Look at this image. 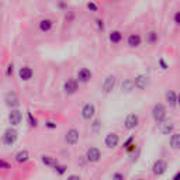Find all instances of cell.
<instances>
[{"mask_svg": "<svg viewBox=\"0 0 180 180\" xmlns=\"http://www.w3.org/2000/svg\"><path fill=\"white\" fill-rule=\"evenodd\" d=\"M4 101H6V104H7L10 108H14V107H18L20 106V98H18V96H17L14 92L6 93Z\"/></svg>", "mask_w": 180, "mask_h": 180, "instance_id": "5", "label": "cell"}, {"mask_svg": "<svg viewBox=\"0 0 180 180\" xmlns=\"http://www.w3.org/2000/svg\"><path fill=\"white\" fill-rule=\"evenodd\" d=\"M115 83H117V79H115L114 75H108L106 79L103 80V92L104 93H111L115 87Z\"/></svg>", "mask_w": 180, "mask_h": 180, "instance_id": "4", "label": "cell"}, {"mask_svg": "<svg viewBox=\"0 0 180 180\" xmlns=\"http://www.w3.org/2000/svg\"><path fill=\"white\" fill-rule=\"evenodd\" d=\"M69 179H72V180H80V176H78V174H72V176H69Z\"/></svg>", "mask_w": 180, "mask_h": 180, "instance_id": "37", "label": "cell"}, {"mask_svg": "<svg viewBox=\"0 0 180 180\" xmlns=\"http://www.w3.org/2000/svg\"><path fill=\"white\" fill-rule=\"evenodd\" d=\"M112 177H114V179H120V180H122V179H124V176H122V174H120V173L112 174Z\"/></svg>", "mask_w": 180, "mask_h": 180, "instance_id": "36", "label": "cell"}, {"mask_svg": "<svg viewBox=\"0 0 180 180\" xmlns=\"http://www.w3.org/2000/svg\"><path fill=\"white\" fill-rule=\"evenodd\" d=\"M79 137H80V134H79L78 129L70 128L65 135V141H66L68 145H75V143L79 142Z\"/></svg>", "mask_w": 180, "mask_h": 180, "instance_id": "6", "label": "cell"}, {"mask_svg": "<svg viewBox=\"0 0 180 180\" xmlns=\"http://www.w3.org/2000/svg\"><path fill=\"white\" fill-rule=\"evenodd\" d=\"M134 82H135V87H137V89L143 90V89H146V86H148L149 78L146 75H138L137 78L134 79Z\"/></svg>", "mask_w": 180, "mask_h": 180, "instance_id": "14", "label": "cell"}, {"mask_svg": "<svg viewBox=\"0 0 180 180\" xmlns=\"http://www.w3.org/2000/svg\"><path fill=\"white\" fill-rule=\"evenodd\" d=\"M121 39H122V34H121L120 31H112V32L110 34V41H111L112 44H118Z\"/></svg>", "mask_w": 180, "mask_h": 180, "instance_id": "24", "label": "cell"}, {"mask_svg": "<svg viewBox=\"0 0 180 180\" xmlns=\"http://www.w3.org/2000/svg\"><path fill=\"white\" fill-rule=\"evenodd\" d=\"M177 100H179V104H180V96H179V97H177Z\"/></svg>", "mask_w": 180, "mask_h": 180, "instance_id": "39", "label": "cell"}, {"mask_svg": "<svg viewBox=\"0 0 180 180\" xmlns=\"http://www.w3.org/2000/svg\"><path fill=\"white\" fill-rule=\"evenodd\" d=\"M52 25H53L52 20L45 18V20H42V21L39 22V30L44 31V32H47V31H49L51 28H52Z\"/></svg>", "mask_w": 180, "mask_h": 180, "instance_id": "22", "label": "cell"}, {"mask_svg": "<svg viewBox=\"0 0 180 180\" xmlns=\"http://www.w3.org/2000/svg\"><path fill=\"white\" fill-rule=\"evenodd\" d=\"M32 75H34L32 69L28 68V66H22L21 69H20V72H18V76H20L21 80H30V79L32 78Z\"/></svg>", "mask_w": 180, "mask_h": 180, "instance_id": "17", "label": "cell"}, {"mask_svg": "<svg viewBox=\"0 0 180 180\" xmlns=\"http://www.w3.org/2000/svg\"><path fill=\"white\" fill-rule=\"evenodd\" d=\"M55 172H56V173H58V174H63L65 172H66V166H63V165H59V163H58V165L55 166Z\"/></svg>", "mask_w": 180, "mask_h": 180, "instance_id": "26", "label": "cell"}, {"mask_svg": "<svg viewBox=\"0 0 180 180\" xmlns=\"http://www.w3.org/2000/svg\"><path fill=\"white\" fill-rule=\"evenodd\" d=\"M152 117H153V120L156 121V122H160V121H163L166 118V108L163 104H155L153 108H152Z\"/></svg>", "mask_w": 180, "mask_h": 180, "instance_id": "2", "label": "cell"}, {"mask_svg": "<svg viewBox=\"0 0 180 180\" xmlns=\"http://www.w3.org/2000/svg\"><path fill=\"white\" fill-rule=\"evenodd\" d=\"M138 122H139V118L137 114H128L124 121V125L127 129H135L138 127Z\"/></svg>", "mask_w": 180, "mask_h": 180, "instance_id": "8", "label": "cell"}, {"mask_svg": "<svg viewBox=\"0 0 180 180\" xmlns=\"http://www.w3.org/2000/svg\"><path fill=\"white\" fill-rule=\"evenodd\" d=\"M8 121H10L11 125H18L22 121V114L20 110H11L10 114H8Z\"/></svg>", "mask_w": 180, "mask_h": 180, "instance_id": "13", "label": "cell"}, {"mask_svg": "<svg viewBox=\"0 0 180 180\" xmlns=\"http://www.w3.org/2000/svg\"><path fill=\"white\" fill-rule=\"evenodd\" d=\"M94 112H96V107L93 106V104L87 103L83 106V108H82V117L84 118V120H92L93 117H94Z\"/></svg>", "mask_w": 180, "mask_h": 180, "instance_id": "9", "label": "cell"}, {"mask_svg": "<svg viewBox=\"0 0 180 180\" xmlns=\"http://www.w3.org/2000/svg\"><path fill=\"white\" fill-rule=\"evenodd\" d=\"M134 89H135V82L132 80V79H125V80L122 82V84H121L122 93H131Z\"/></svg>", "mask_w": 180, "mask_h": 180, "instance_id": "19", "label": "cell"}, {"mask_svg": "<svg viewBox=\"0 0 180 180\" xmlns=\"http://www.w3.org/2000/svg\"><path fill=\"white\" fill-rule=\"evenodd\" d=\"M159 63H160V66H162V69L163 70H166V69H168V65H166V62L165 61H163V59H159Z\"/></svg>", "mask_w": 180, "mask_h": 180, "instance_id": "34", "label": "cell"}, {"mask_svg": "<svg viewBox=\"0 0 180 180\" xmlns=\"http://www.w3.org/2000/svg\"><path fill=\"white\" fill-rule=\"evenodd\" d=\"M27 115H28V122H30V125H31V127H37V120L32 117V114L28 111Z\"/></svg>", "mask_w": 180, "mask_h": 180, "instance_id": "27", "label": "cell"}, {"mask_svg": "<svg viewBox=\"0 0 180 180\" xmlns=\"http://www.w3.org/2000/svg\"><path fill=\"white\" fill-rule=\"evenodd\" d=\"M28 159H30V153H28L27 151H20L16 155V160L18 163H25Z\"/></svg>", "mask_w": 180, "mask_h": 180, "instance_id": "23", "label": "cell"}, {"mask_svg": "<svg viewBox=\"0 0 180 180\" xmlns=\"http://www.w3.org/2000/svg\"><path fill=\"white\" fill-rule=\"evenodd\" d=\"M104 143H106L107 148H115V146H118V143H120V137H118L115 132H110V134L106 135Z\"/></svg>", "mask_w": 180, "mask_h": 180, "instance_id": "7", "label": "cell"}, {"mask_svg": "<svg viewBox=\"0 0 180 180\" xmlns=\"http://www.w3.org/2000/svg\"><path fill=\"white\" fill-rule=\"evenodd\" d=\"M63 90L66 94H73L78 90V80L76 79H68L63 84Z\"/></svg>", "mask_w": 180, "mask_h": 180, "instance_id": "11", "label": "cell"}, {"mask_svg": "<svg viewBox=\"0 0 180 180\" xmlns=\"http://www.w3.org/2000/svg\"><path fill=\"white\" fill-rule=\"evenodd\" d=\"M78 79H79V82H82V83H87V82L92 79V72H90V69L82 68V69L78 72Z\"/></svg>", "mask_w": 180, "mask_h": 180, "instance_id": "15", "label": "cell"}, {"mask_svg": "<svg viewBox=\"0 0 180 180\" xmlns=\"http://www.w3.org/2000/svg\"><path fill=\"white\" fill-rule=\"evenodd\" d=\"M87 8H89L90 11H97V10H98L97 4H96V3H93V2H89V3H87Z\"/></svg>", "mask_w": 180, "mask_h": 180, "instance_id": "28", "label": "cell"}, {"mask_svg": "<svg viewBox=\"0 0 180 180\" xmlns=\"http://www.w3.org/2000/svg\"><path fill=\"white\" fill-rule=\"evenodd\" d=\"M127 42H128L129 47L138 48L141 45V42H142V38H141L139 34H131V35L128 37V39H127Z\"/></svg>", "mask_w": 180, "mask_h": 180, "instance_id": "16", "label": "cell"}, {"mask_svg": "<svg viewBox=\"0 0 180 180\" xmlns=\"http://www.w3.org/2000/svg\"><path fill=\"white\" fill-rule=\"evenodd\" d=\"M0 169H10V165L7 162H4V160H2L0 162Z\"/></svg>", "mask_w": 180, "mask_h": 180, "instance_id": "30", "label": "cell"}, {"mask_svg": "<svg viewBox=\"0 0 180 180\" xmlns=\"http://www.w3.org/2000/svg\"><path fill=\"white\" fill-rule=\"evenodd\" d=\"M41 160H42V163H44L45 166H51V168H55V166L58 165V160H56L55 158H52V156H48V155L41 156Z\"/></svg>", "mask_w": 180, "mask_h": 180, "instance_id": "21", "label": "cell"}, {"mask_svg": "<svg viewBox=\"0 0 180 180\" xmlns=\"http://www.w3.org/2000/svg\"><path fill=\"white\" fill-rule=\"evenodd\" d=\"M170 148L174 151H180V132H174L170 137Z\"/></svg>", "mask_w": 180, "mask_h": 180, "instance_id": "18", "label": "cell"}, {"mask_svg": "<svg viewBox=\"0 0 180 180\" xmlns=\"http://www.w3.org/2000/svg\"><path fill=\"white\" fill-rule=\"evenodd\" d=\"M166 170H168V163L163 159H158L156 162L153 163V166H152V172H153V174H156V176L165 174Z\"/></svg>", "mask_w": 180, "mask_h": 180, "instance_id": "3", "label": "cell"}, {"mask_svg": "<svg viewBox=\"0 0 180 180\" xmlns=\"http://www.w3.org/2000/svg\"><path fill=\"white\" fill-rule=\"evenodd\" d=\"M158 131L160 132L162 135H169L173 132V124L169 122V121H160L159 124H158Z\"/></svg>", "mask_w": 180, "mask_h": 180, "instance_id": "10", "label": "cell"}, {"mask_svg": "<svg viewBox=\"0 0 180 180\" xmlns=\"http://www.w3.org/2000/svg\"><path fill=\"white\" fill-rule=\"evenodd\" d=\"M156 41H158V34L153 32V31H152V32H149L148 34V42H149V44H155Z\"/></svg>", "mask_w": 180, "mask_h": 180, "instance_id": "25", "label": "cell"}, {"mask_svg": "<svg viewBox=\"0 0 180 180\" xmlns=\"http://www.w3.org/2000/svg\"><path fill=\"white\" fill-rule=\"evenodd\" d=\"M96 24H97V28L98 30H104V24L101 20H96Z\"/></svg>", "mask_w": 180, "mask_h": 180, "instance_id": "33", "label": "cell"}, {"mask_svg": "<svg viewBox=\"0 0 180 180\" xmlns=\"http://www.w3.org/2000/svg\"><path fill=\"white\" fill-rule=\"evenodd\" d=\"M17 138H18V134H17L16 129L8 128V129H6L4 134H3V143H4L6 146H11L16 143Z\"/></svg>", "mask_w": 180, "mask_h": 180, "instance_id": "1", "label": "cell"}, {"mask_svg": "<svg viewBox=\"0 0 180 180\" xmlns=\"http://www.w3.org/2000/svg\"><path fill=\"white\" fill-rule=\"evenodd\" d=\"M13 63H10V65H8V66H7V70H6V75H7V76H11V75H13Z\"/></svg>", "mask_w": 180, "mask_h": 180, "instance_id": "29", "label": "cell"}, {"mask_svg": "<svg viewBox=\"0 0 180 180\" xmlns=\"http://www.w3.org/2000/svg\"><path fill=\"white\" fill-rule=\"evenodd\" d=\"M166 101H168V104L170 107H176V104H177V96H176V93L174 92H172V90H169L168 93H166Z\"/></svg>", "mask_w": 180, "mask_h": 180, "instance_id": "20", "label": "cell"}, {"mask_svg": "<svg viewBox=\"0 0 180 180\" xmlns=\"http://www.w3.org/2000/svg\"><path fill=\"white\" fill-rule=\"evenodd\" d=\"M174 22H176L177 25H180V11H177V13L174 14Z\"/></svg>", "mask_w": 180, "mask_h": 180, "instance_id": "31", "label": "cell"}, {"mask_svg": "<svg viewBox=\"0 0 180 180\" xmlns=\"http://www.w3.org/2000/svg\"><path fill=\"white\" fill-rule=\"evenodd\" d=\"M101 158V153L98 151V148H89L86 152V159L89 162H98Z\"/></svg>", "mask_w": 180, "mask_h": 180, "instance_id": "12", "label": "cell"}, {"mask_svg": "<svg viewBox=\"0 0 180 180\" xmlns=\"http://www.w3.org/2000/svg\"><path fill=\"white\" fill-rule=\"evenodd\" d=\"M179 179H180V172H179V173H176V174L173 176V180H179Z\"/></svg>", "mask_w": 180, "mask_h": 180, "instance_id": "38", "label": "cell"}, {"mask_svg": "<svg viewBox=\"0 0 180 180\" xmlns=\"http://www.w3.org/2000/svg\"><path fill=\"white\" fill-rule=\"evenodd\" d=\"M47 127H48V128H51V129H53V128H56V124L52 122V121H48V122H47Z\"/></svg>", "mask_w": 180, "mask_h": 180, "instance_id": "35", "label": "cell"}, {"mask_svg": "<svg viewBox=\"0 0 180 180\" xmlns=\"http://www.w3.org/2000/svg\"><path fill=\"white\" fill-rule=\"evenodd\" d=\"M132 141H134V137H129L128 139L125 141V143H124V148H128V146L131 145V142H132Z\"/></svg>", "mask_w": 180, "mask_h": 180, "instance_id": "32", "label": "cell"}]
</instances>
